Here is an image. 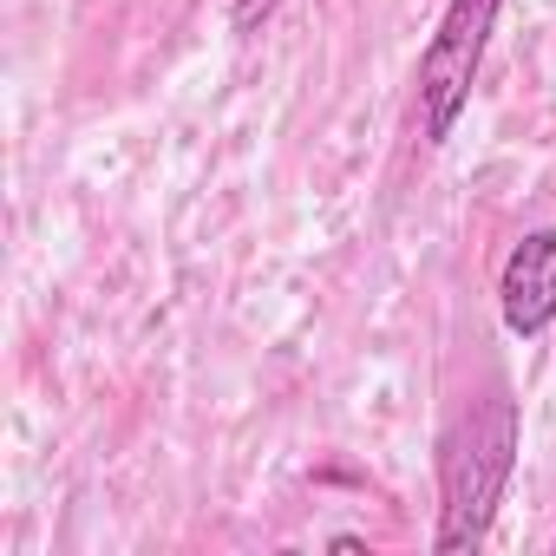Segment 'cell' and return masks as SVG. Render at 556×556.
<instances>
[{"label": "cell", "instance_id": "obj_1", "mask_svg": "<svg viewBox=\"0 0 556 556\" xmlns=\"http://www.w3.org/2000/svg\"><path fill=\"white\" fill-rule=\"evenodd\" d=\"M517 445H523V413L510 400L504 380H491L484 400H471V413L458 419V432L445 439V458H439V530H432V549L439 556H458V549H478L491 536V517L504 504V484L517 471Z\"/></svg>", "mask_w": 556, "mask_h": 556}, {"label": "cell", "instance_id": "obj_2", "mask_svg": "<svg viewBox=\"0 0 556 556\" xmlns=\"http://www.w3.org/2000/svg\"><path fill=\"white\" fill-rule=\"evenodd\" d=\"M497 8L504 0H445V14L419 53V125H426V144H445L471 105V86H478V66H484V47H491V27H497Z\"/></svg>", "mask_w": 556, "mask_h": 556}, {"label": "cell", "instance_id": "obj_3", "mask_svg": "<svg viewBox=\"0 0 556 556\" xmlns=\"http://www.w3.org/2000/svg\"><path fill=\"white\" fill-rule=\"evenodd\" d=\"M497 308H504V328L517 341L549 334V321H556V229H530L523 242H510L504 275H497Z\"/></svg>", "mask_w": 556, "mask_h": 556}, {"label": "cell", "instance_id": "obj_4", "mask_svg": "<svg viewBox=\"0 0 556 556\" xmlns=\"http://www.w3.org/2000/svg\"><path fill=\"white\" fill-rule=\"evenodd\" d=\"M275 8H282V0H236V8H229V34L236 40H255L275 21Z\"/></svg>", "mask_w": 556, "mask_h": 556}]
</instances>
